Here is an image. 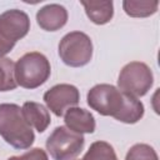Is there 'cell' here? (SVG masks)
<instances>
[{"label": "cell", "instance_id": "cell-1", "mask_svg": "<svg viewBox=\"0 0 160 160\" xmlns=\"http://www.w3.org/2000/svg\"><path fill=\"white\" fill-rule=\"evenodd\" d=\"M88 105L104 116H112L120 122L135 124L142 119L144 104L110 84H98L86 95Z\"/></svg>", "mask_w": 160, "mask_h": 160}, {"label": "cell", "instance_id": "cell-2", "mask_svg": "<svg viewBox=\"0 0 160 160\" xmlns=\"http://www.w3.org/2000/svg\"><path fill=\"white\" fill-rule=\"evenodd\" d=\"M0 135L15 149H29L35 135L32 128L25 120L21 108L16 104H0Z\"/></svg>", "mask_w": 160, "mask_h": 160}, {"label": "cell", "instance_id": "cell-3", "mask_svg": "<svg viewBox=\"0 0 160 160\" xmlns=\"http://www.w3.org/2000/svg\"><path fill=\"white\" fill-rule=\"evenodd\" d=\"M51 74L48 58L38 51L26 52L16 62L14 76L18 85L24 89H36L45 84Z\"/></svg>", "mask_w": 160, "mask_h": 160}, {"label": "cell", "instance_id": "cell-4", "mask_svg": "<svg viewBox=\"0 0 160 160\" xmlns=\"http://www.w3.org/2000/svg\"><path fill=\"white\" fill-rule=\"evenodd\" d=\"M154 84L151 69L141 61H131L126 64L118 78L119 90L134 98H141L149 92Z\"/></svg>", "mask_w": 160, "mask_h": 160}, {"label": "cell", "instance_id": "cell-5", "mask_svg": "<svg viewBox=\"0 0 160 160\" xmlns=\"http://www.w3.org/2000/svg\"><path fill=\"white\" fill-rule=\"evenodd\" d=\"M59 56L68 66H85L92 58L91 39L82 31L68 32L59 42Z\"/></svg>", "mask_w": 160, "mask_h": 160}, {"label": "cell", "instance_id": "cell-6", "mask_svg": "<svg viewBox=\"0 0 160 160\" xmlns=\"http://www.w3.org/2000/svg\"><path fill=\"white\" fill-rule=\"evenodd\" d=\"M82 134L66 126H58L48 138L45 146L54 160H74L84 149Z\"/></svg>", "mask_w": 160, "mask_h": 160}, {"label": "cell", "instance_id": "cell-7", "mask_svg": "<svg viewBox=\"0 0 160 160\" xmlns=\"http://www.w3.org/2000/svg\"><path fill=\"white\" fill-rule=\"evenodd\" d=\"M46 106L56 116H62L64 112L74 108L80 101V92L71 84H58L45 91L42 96Z\"/></svg>", "mask_w": 160, "mask_h": 160}, {"label": "cell", "instance_id": "cell-8", "mask_svg": "<svg viewBox=\"0 0 160 160\" xmlns=\"http://www.w3.org/2000/svg\"><path fill=\"white\" fill-rule=\"evenodd\" d=\"M30 30V19L26 12L18 9H10L0 14V38L15 45L18 40L28 35Z\"/></svg>", "mask_w": 160, "mask_h": 160}, {"label": "cell", "instance_id": "cell-9", "mask_svg": "<svg viewBox=\"0 0 160 160\" xmlns=\"http://www.w3.org/2000/svg\"><path fill=\"white\" fill-rule=\"evenodd\" d=\"M36 21L45 31L60 30L68 22V10L60 4H48L38 10Z\"/></svg>", "mask_w": 160, "mask_h": 160}, {"label": "cell", "instance_id": "cell-10", "mask_svg": "<svg viewBox=\"0 0 160 160\" xmlns=\"http://www.w3.org/2000/svg\"><path fill=\"white\" fill-rule=\"evenodd\" d=\"M66 128L79 134H91L95 131L94 115L82 108H70L64 112Z\"/></svg>", "mask_w": 160, "mask_h": 160}, {"label": "cell", "instance_id": "cell-11", "mask_svg": "<svg viewBox=\"0 0 160 160\" xmlns=\"http://www.w3.org/2000/svg\"><path fill=\"white\" fill-rule=\"evenodd\" d=\"M22 115L31 128H35L39 132H44L51 122L49 110L35 101H26L21 108Z\"/></svg>", "mask_w": 160, "mask_h": 160}, {"label": "cell", "instance_id": "cell-12", "mask_svg": "<svg viewBox=\"0 0 160 160\" xmlns=\"http://www.w3.org/2000/svg\"><path fill=\"white\" fill-rule=\"evenodd\" d=\"M88 18L96 25L108 24L114 16V2L111 0L104 1H81L80 2Z\"/></svg>", "mask_w": 160, "mask_h": 160}, {"label": "cell", "instance_id": "cell-13", "mask_svg": "<svg viewBox=\"0 0 160 160\" xmlns=\"http://www.w3.org/2000/svg\"><path fill=\"white\" fill-rule=\"evenodd\" d=\"M158 0H124L122 9L131 18H148L158 11Z\"/></svg>", "mask_w": 160, "mask_h": 160}, {"label": "cell", "instance_id": "cell-14", "mask_svg": "<svg viewBox=\"0 0 160 160\" xmlns=\"http://www.w3.org/2000/svg\"><path fill=\"white\" fill-rule=\"evenodd\" d=\"M81 160H119L114 148L106 141H95L90 145Z\"/></svg>", "mask_w": 160, "mask_h": 160}, {"label": "cell", "instance_id": "cell-15", "mask_svg": "<svg viewBox=\"0 0 160 160\" xmlns=\"http://www.w3.org/2000/svg\"><path fill=\"white\" fill-rule=\"evenodd\" d=\"M15 62L9 58H0V91L16 89L18 84L14 76Z\"/></svg>", "mask_w": 160, "mask_h": 160}, {"label": "cell", "instance_id": "cell-16", "mask_svg": "<svg viewBox=\"0 0 160 160\" xmlns=\"http://www.w3.org/2000/svg\"><path fill=\"white\" fill-rule=\"evenodd\" d=\"M125 160H159V158L152 146L148 144H135L129 149Z\"/></svg>", "mask_w": 160, "mask_h": 160}, {"label": "cell", "instance_id": "cell-17", "mask_svg": "<svg viewBox=\"0 0 160 160\" xmlns=\"http://www.w3.org/2000/svg\"><path fill=\"white\" fill-rule=\"evenodd\" d=\"M8 160H49V158L45 150L40 148H34L20 156H11Z\"/></svg>", "mask_w": 160, "mask_h": 160}, {"label": "cell", "instance_id": "cell-18", "mask_svg": "<svg viewBox=\"0 0 160 160\" xmlns=\"http://www.w3.org/2000/svg\"><path fill=\"white\" fill-rule=\"evenodd\" d=\"M14 46L15 45H12V44H10V42H8V41H5L4 39L0 38V58H2L6 54H9L12 50Z\"/></svg>", "mask_w": 160, "mask_h": 160}]
</instances>
